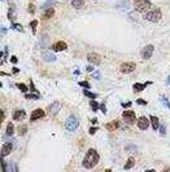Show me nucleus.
<instances>
[{
    "label": "nucleus",
    "mask_w": 170,
    "mask_h": 172,
    "mask_svg": "<svg viewBox=\"0 0 170 172\" xmlns=\"http://www.w3.org/2000/svg\"><path fill=\"white\" fill-rule=\"evenodd\" d=\"M134 166H135V159H134V158H129L127 162H126V164L123 166V168H125V169H130V168H133Z\"/></svg>",
    "instance_id": "obj_21"
},
{
    "label": "nucleus",
    "mask_w": 170,
    "mask_h": 172,
    "mask_svg": "<svg viewBox=\"0 0 170 172\" xmlns=\"http://www.w3.org/2000/svg\"><path fill=\"white\" fill-rule=\"evenodd\" d=\"M90 106H91L92 111H97V109L100 107V105L97 104V102L95 101V100H91V101H90Z\"/></svg>",
    "instance_id": "obj_27"
},
{
    "label": "nucleus",
    "mask_w": 170,
    "mask_h": 172,
    "mask_svg": "<svg viewBox=\"0 0 170 172\" xmlns=\"http://www.w3.org/2000/svg\"><path fill=\"white\" fill-rule=\"evenodd\" d=\"M134 7L138 12L143 13V12L148 11L149 8L152 7V3L149 0H134Z\"/></svg>",
    "instance_id": "obj_3"
},
{
    "label": "nucleus",
    "mask_w": 170,
    "mask_h": 172,
    "mask_svg": "<svg viewBox=\"0 0 170 172\" xmlns=\"http://www.w3.org/2000/svg\"><path fill=\"white\" fill-rule=\"evenodd\" d=\"M164 171H165V172H167V171H170V167H166V168H165V169H164Z\"/></svg>",
    "instance_id": "obj_50"
},
{
    "label": "nucleus",
    "mask_w": 170,
    "mask_h": 172,
    "mask_svg": "<svg viewBox=\"0 0 170 172\" xmlns=\"http://www.w3.org/2000/svg\"><path fill=\"white\" fill-rule=\"evenodd\" d=\"M96 131H97L96 127H92V128H90L88 132H90V135H95V132H96Z\"/></svg>",
    "instance_id": "obj_38"
},
{
    "label": "nucleus",
    "mask_w": 170,
    "mask_h": 172,
    "mask_svg": "<svg viewBox=\"0 0 170 172\" xmlns=\"http://www.w3.org/2000/svg\"><path fill=\"white\" fill-rule=\"evenodd\" d=\"M25 97H26L27 100H38L39 98V93H37V92H35V93H26Z\"/></svg>",
    "instance_id": "obj_26"
},
{
    "label": "nucleus",
    "mask_w": 170,
    "mask_h": 172,
    "mask_svg": "<svg viewBox=\"0 0 170 172\" xmlns=\"http://www.w3.org/2000/svg\"><path fill=\"white\" fill-rule=\"evenodd\" d=\"M66 48H68V44H66L65 42H57L52 45V49L55 51V52H63Z\"/></svg>",
    "instance_id": "obj_12"
},
{
    "label": "nucleus",
    "mask_w": 170,
    "mask_h": 172,
    "mask_svg": "<svg viewBox=\"0 0 170 172\" xmlns=\"http://www.w3.org/2000/svg\"><path fill=\"white\" fill-rule=\"evenodd\" d=\"M60 107H61V105H60V102H57V101H55V102H52V104L48 106V109H47V111H48V114L51 115V117H55L56 114L58 113V110H60Z\"/></svg>",
    "instance_id": "obj_8"
},
{
    "label": "nucleus",
    "mask_w": 170,
    "mask_h": 172,
    "mask_svg": "<svg viewBox=\"0 0 170 172\" xmlns=\"http://www.w3.org/2000/svg\"><path fill=\"white\" fill-rule=\"evenodd\" d=\"M87 60H88V62L92 63V65H99V63L101 62V57H100V55H97V53H88V55H87Z\"/></svg>",
    "instance_id": "obj_9"
},
{
    "label": "nucleus",
    "mask_w": 170,
    "mask_h": 172,
    "mask_svg": "<svg viewBox=\"0 0 170 172\" xmlns=\"http://www.w3.org/2000/svg\"><path fill=\"white\" fill-rule=\"evenodd\" d=\"M14 133V125L13 123H8L7 124V128H5V135L7 136H12Z\"/></svg>",
    "instance_id": "obj_20"
},
{
    "label": "nucleus",
    "mask_w": 170,
    "mask_h": 172,
    "mask_svg": "<svg viewBox=\"0 0 170 172\" xmlns=\"http://www.w3.org/2000/svg\"><path fill=\"white\" fill-rule=\"evenodd\" d=\"M136 102H138L139 105H147V101H144V100H141V98H139Z\"/></svg>",
    "instance_id": "obj_40"
},
{
    "label": "nucleus",
    "mask_w": 170,
    "mask_h": 172,
    "mask_svg": "<svg viewBox=\"0 0 170 172\" xmlns=\"http://www.w3.org/2000/svg\"><path fill=\"white\" fill-rule=\"evenodd\" d=\"M86 71L91 73V71H94V67H92V66H87V67H86Z\"/></svg>",
    "instance_id": "obj_43"
},
{
    "label": "nucleus",
    "mask_w": 170,
    "mask_h": 172,
    "mask_svg": "<svg viewBox=\"0 0 170 172\" xmlns=\"http://www.w3.org/2000/svg\"><path fill=\"white\" fill-rule=\"evenodd\" d=\"M29 12H30L31 14H34V13H35V5H34L33 3H30V4H29Z\"/></svg>",
    "instance_id": "obj_34"
},
{
    "label": "nucleus",
    "mask_w": 170,
    "mask_h": 172,
    "mask_svg": "<svg viewBox=\"0 0 170 172\" xmlns=\"http://www.w3.org/2000/svg\"><path fill=\"white\" fill-rule=\"evenodd\" d=\"M149 84H151V82H147V83H144V84L135 83L133 86V88H134V91H135V92H141V91H144V88H146L147 86H149Z\"/></svg>",
    "instance_id": "obj_17"
},
{
    "label": "nucleus",
    "mask_w": 170,
    "mask_h": 172,
    "mask_svg": "<svg viewBox=\"0 0 170 172\" xmlns=\"http://www.w3.org/2000/svg\"><path fill=\"white\" fill-rule=\"evenodd\" d=\"M37 26H38V21H31L30 22V27H31V30H33V34L37 32Z\"/></svg>",
    "instance_id": "obj_29"
},
{
    "label": "nucleus",
    "mask_w": 170,
    "mask_h": 172,
    "mask_svg": "<svg viewBox=\"0 0 170 172\" xmlns=\"http://www.w3.org/2000/svg\"><path fill=\"white\" fill-rule=\"evenodd\" d=\"M43 60H44L46 62H53V61L56 60V56L53 55L52 52H44L43 53Z\"/></svg>",
    "instance_id": "obj_16"
},
{
    "label": "nucleus",
    "mask_w": 170,
    "mask_h": 172,
    "mask_svg": "<svg viewBox=\"0 0 170 172\" xmlns=\"http://www.w3.org/2000/svg\"><path fill=\"white\" fill-rule=\"evenodd\" d=\"M120 125H121L120 120H113V122L108 123V124L105 125V127H107V130H108V131H110V132H113V131H117L118 128H120Z\"/></svg>",
    "instance_id": "obj_14"
},
{
    "label": "nucleus",
    "mask_w": 170,
    "mask_h": 172,
    "mask_svg": "<svg viewBox=\"0 0 170 172\" xmlns=\"http://www.w3.org/2000/svg\"><path fill=\"white\" fill-rule=\"evenodd\" d=\"M30 88H31L33 92H37V89H35V87H34V84H33V82H30Z\"/></svg>",
    "instance_id": "obj_42"
},
{
    "label": "nucleus",
    "mask_w": 170,
    "mask_h": 172,
    "mask_svg": "<svg viewBox=\"0 0 170 172\" xmlns=\"http://www.w3.org/2000/svg\"><path fill=\"white\" fill-rule=\"evenodd\" d=\"M130 105H131V102H127V104H123V106L127 107V106H130Z\"/></svg>",
    "instance_id": "obj_48"
},
{
    "label": "nucleus",
    "mask_w": 170,
    "mask_h": 172,
    "mask_svg": "<svg viewBox=\"0 0 170 172\" xmlns=\"http://www.w3.org/2000/svg\"><path fill=\"white\" fill-rule=\"evenodd\" d=\"M149 120H151V123H152V128H153V130H158V128H160L158 118L154 117V115H152V117L149 118Z\"/></svg>",
    "instance_id": "obj_18"
},
{
    "label": "nucleus",
    "mask_w": 170,
    "mask_h": 172,
    "mask_svg": "<svg viewBox=\"0 0 170 172\" xmlns=\"http://www.w3.org/2000/svg\"><path fill=\"white\" fill-rule=\"evenodd\" d=\"M55 3H56V1H53V0H50V1H47V3L43 4L42 8H43V9H48V7H51L52 4H55Z\"/></svg>",
    "instance_id": "obj_31"
},
{
    "label": "nucleus",
    "mask_w": 170,
    "mask_h": 172,
    "mask_svg": "<svg viewBox=\"0 0 170 172\" xmlns=\"http://www.w3.org/2000/svg\"><path fill=\"white\" fill-rule=\"evenodd\" d=\"M91 122H92V123H94V124H95V123L97 122V119H96V118H94V119H91Z\"/></svg>",
    "instance_id": "obj_49"
},
{
    "label": "nucleus",
    "mask_w": 170,
    "mask_h": 172,
    "mask_svg": "<svg viewBox=\"0 0 170 172\" xmlns=\"http://www.w3.org/2000/svg\"><path fill=\"white\" fill-rule=\"evenodd\" d=\"M160 130H161V131H160V132H161V135H165V133H166V132H165V127H164V125H162Z\"/></svg>",
    "instance_id": "obj_46"
},
{
    "label": "nucleus",
    "mask_w": 170,
    "mask_h": 172,
    "mask_svg": "<svg viewBox=\"0 0 170 172\" xmlns=\"http://www.w3.org/2000/svg\"><path fill=\"white\" fill-rule=\"evenodd\" d=\"M135 67H136V65L134 62H123V63H121L120 70H121V73H123V74H130L135 70Z\"/></svg>",
    "instance_id": "obj_6"
},
{
    "label": "nucleus",
    "mask_w": 170,
    "mask_h": 172,
    "mask_svg": "<svg viewBox=\"0 0 170 172\" xmlns=\"http://www.w3.org/2000/svg\"><path fill=\"white\" fill-rule=\"evenodd\" d=\"M53 14H55V11H53L52 8H50V9H47V11L43 13V20H48V18H51V17H53Z\"/></svg>",
    "instance_id": "obj_22"
},
{
    "label": "nucleus",
    "mask_w": 170,
    "mask_h": 172,
    "mask_svg": "<svg viewBox=\"0 0 170 172\" xmlns=\"http://www.w3.org/2000/svg\"><path fill=\"white\" fill-rule=\"evenodd\" d=\"M122 118L127 124H134L135 122H138V120H136V115L133 110H126V111H123Z\"/></svg>",
    "instance_id": "obj_5"
},
{
    "label": "nucleus",
    "mask_w": 170,
    "mask_h": 172,
    "mask_svg": "<svg viewBox=\"0 0 170 172\" xmlns=\"http://www.w3.org/2000/svg\"><path fill=\"white\" fill-rule=\"evenodd\" d=\"M17 131H18V135L20 136H24L25 133H26V131H27V125H25V124L20 125V127L17 128Z\"/></svg>",
    "instance_id": "obj_25"
},
{
    "label": "nucleus",
    "mask_w": 170,
    "mask_h": 172,
    "mask_svg": "<svg viewBox=\"0 0 170 172\" xmlns=\"http://www.w3.org/2000/svg\"><path fill=\"white\" fill-rule=\"evenodd\" d=\"M84 5V0H71V7L75 9H81Z\"/></svg>",
    "instance_id": "obj_19"
},
{
    "label": "nucleus",
    "mask_w": 170,
    "mask_h": 172,
    "mask_svg": "<svg viewBox=\"0 0 170 172\" xmlns=\"http://www.w3.org/2000/svg\"><path fill=\"white\" fill-rule=\"evenodd\" d=\"M18 69H17V67H13V70H12V73H13V74H17V73H18Z\"/></svg>",
    "instance_id": "obj_47"
},
{
    "label": "nucleus",
    "mask_w": 170,
    "mask_h": 172,
    "mask_svg": "<svg viewBox=\"0 0 170 172\" xmlns=\"http://www.w3.org/2000/svg\"><path fill=\"white\" fill-rule=\"evenodd\" d=\"M99 159H100L99 153H97L95 149H90V150L87 151L86 156L83 158V163H82V164H83L84 168L91 169V168H94L97 163H99Z\"/></svg>",
    "instance_id": "obj_1"
},
{
    "label": "nucleus",
    "mask_w": 170,
    "mask_h": 172,
    "mask_svg": "<svg viewBox=\"0 0 170 172\" xmlns=\"http://www.w3.org/2000/svg\"><path fill=\"white\" fill-rule=\"evenodd\" d=\"M17 169H18V168H17V167L14 166L13 163H11V164H9V166H7V167H5V169H4V171H9V172H17Z\"/></svg>",
    "instance_id": "obj_28"
},
{
    "label": "nucleus",
    "mask_w": 170,
    "mask_h": 172,
    "mask_svg": "<svg viewBox=\"0 0 170 172\" xmlns=\"http://www.w3.org/2000/svg\"><path fill=\"white\" fill-rule=\"evenodd\" d=\"M78 125H79V120L77 119L75 115H70L65 122V128L68 131H70V132H74L78 128Z\"/></svg>",
    "instance_id": "obj_4"
},
{
    "label": "nucleus",
    "mask_w": 170,
    "mask_h": 172,
    "mask_svg": "<svg viewBox=\"0 0 170 172\" xmlns=\"http://www.w3.org/2000/svg\"><path fill=\"white\" fill-rule=\"evenodd\" d=\"M17 88H20L24 93H26V92H27V86H26V84H24V83H18V84H17Z\"/></svg>",
    "instance_id": "obj_30"
},
{
    "label": "nucleus",
    "mask_w": 170,
    "mask_h": 172,
    "mask_svg": "<svg viewBox=\"0 0 170 172\" xmlns=\"http://www.w3.org/2000/svg\"><path fill=\"white\" fill-rule=\"evenodd\" d=\"M130 149H133V150H136V148H135V146H134V145H133V146H130V145H129L127 148H126V150H130Z\"/></svg>",
    "instance_id": "obj_45"
},
{
    "label": "nucleus",
    "mask_w": 170,
    "mask_h": 172,
    "mask_svg": "<svg viewBox=\"0 0 170 172\" xmlns=\"http://www.w3.org/2000/svg\"><path fill=\"white\" fill-rule=\"evenodd\" d=\"M17 61H18V58H17L16 56H12L11 57V62L12 63H17Z\"/></svg>",
    "instance_id": "obj_39"
},
{
    "label": "nucleus",
    "mask_w": 170,
    "mask_h": 172,
    "mask_svg": "<svg viewBox=\"0 0 170 172\" xmlns=\"http://www.w3.org/2000/svg\"><path fill=\"white\" fill-rule=\"evenodd\" d=\"M11 151H12V144L11 142L4 144L3 148H1V156H5L8 154H11Z\"/></svg>",
    "instance_id": "obj_15"
},
{
    "label": "nucleus",
    "mask_w": 170,
    "mask_h": 172,
    "mask_svg": "<svg viewBox=\"0 0 170 172\" xmlns=\"http://www.w3.org/2000/svg\"><path fill=\"white\" fill-rule=\"evenodd\" d=\"M79 86L83 87V88H88V89H90V87H91L88 82H79Z\"/></svg>",
    "instance_id": "obj_33"
},
{
    "label": "nucleus",
    "mask_w": 170,
    "mask_h": 172,
    "mask_svg": "<svg viewBox=\"0 0 170 172\" xmlns=\"http://www.w3.org/2000/svg\"><path fill=\"white\" fill-rule=\"evenodd\" d=\"M129 4H130L129 0H120V1L116 4V7H117V8H127Z\"/></svg>",
    "instance_id": "obj_23"
},
{
    "label": "nucleus",
    "mask_w": 170,
    "mask_h": 172,
    "mask_svg": "<svg viewBox=\"0 0 170 172\" xmlns=\"http://www.w3.org/2000/svg\"><path fill=\"white\" fill-rule=\"evenodd\" d=\"M25 117H26V113H25V110H22V109L14 110V113H13V120H22Z\"/></svg>",
    "instance_id": "obj_13"
},
{
    "label": "nucleus",
    "mask_w": 170,
    "mask_h": 172,
    "mask_svg": "<svg viewBox=\"0 0 170 172\" xmlns=\"http://www.w3.org/2000/svg\"><path fill=\"white\" fill-rule=\"evenodd\" d=\"M3 120H5V113H4V110H1V122Z\"/></svg>",
    "instance_id": "obj_44"
},
{
    "label": "nucleus",
    "mask_w": 170,
    "mask_h": 172,
    "mask_svg": "<svg viewBox=\"0 0 170 172\" xmlns=\"http://www.w3.org/2000/svg\"><path fill=\"white\" fill-rule=\"evenodd\" d=\"M149 122H151V120H148V118H146V117H140V118L138 119V127L140 128L141 131L147 130V128L149 127Z\"/></svg>",
    "instance_id": "obj_11"
},
{
    "label": "nucleus",
    "mask_w": 170,
    "mask_h": 172,
    "mask_svg": "<svg viewBox=\"0 0 170 172\" xmlns=\"http://www.w3.org/2000/svg\"><path fill=\"white\" fill-rule=\"evenodd\" d=\"M12 27H13L14 30H18V31H24V29H22V26L20 24H12Z\"/></svg>",
    "instance_id": "obj_32"
},
{
    "label": "nucleus",
    "mask_w": 170,
    "mask_h": 172,
    "mask_svg": "<svg viewBox=\"0 0 170 172\" xmlns=\"http://www.w3.org/2000/svg\"><path fill=\"white\" fill-rule=\"evenodd\" d=\"M44 115H46L44 110L37 109V110H34V111L31 113V115H30V120H31V122H35V120H38V119H42Z\"/></svg>",
    "instance_id": "obj_10"
},
{
    "label": "nucleus",
    "mask_w": 170,
    "mask_h": 172,
    "mask_svg": "<svg viewBox=\"0 0 170 172\" xmlns=\"http://www.w3.org/2000/svg\"><path fill=\"white\" fill-rule=\"evenodd\" d=\"M100 107H101V111L104 113V114H107V109H105V105L101 104V105H100Z\"/></svg>",
    "instance_id": "obj_41"
},
{
    "label": "nucleus",
    "mask_w": 170,
    "mask_h": 172,
    "mask_svg": "<svg viewBox=\"0 0 170 172\" xmlns=\"http://www.w3.org/2000/svg\"><path fill=\"white\" fill-rule=\"evenodd\" d=\"M161 17H162V13L160 8H153L152 11H149L146 14V20L149 22H158L161 20Z\"/></svg>",
    "instance_id": "obj_2"
},
{
    "label": "nucleus",
    "mask_w": 170,
    "mask_h": 172,
    "mask_svg": "<svg viewBox=\"0 0 170 172\" xmlns=\"http://www.w3.org/2000/svg\"><path fill=\"white\" fill-rule=\"evenodd\" d=\"M167 84H169V86H170V75L167 76Z\"/></svg>",
    "instance_id": "obj_51"
},
{
    "label": "nucleus",
    "mask_w": 170,
    "mask_h": 172,
    "mask_svg": "<svg viewBox=\"0 0 170 172\" xmlns=\"http://www.w3.org/2000/svg\"><path fill=\"white\" fill-rule=\"evenodd\" d=\"M46 45H47V38H46V36H43L42 42L39 43V47H46Z\"/></svg>",
    "instance_id": "obj_35"
},
{
    "label": "nucleus",
    "mask_w": 170,
    "mask_h": 172,
    "mask_svg": "<svg viewBox=\"0 0 170 172\" xmlns=\"http://www.w3.org/2000/svg\"><path fill=\"white\" fill-rule=\"evenodd\" d=\"M83 94H84V96H87V97H90L91 100H95V98L97 97V94H96V93H92V92H90L88 88L83 89Z\"/></svg>",
    "instance_id": "obj_24"
},
{
    "label": "nucleus",
    "mask_w": 170,
    "mask_h": 172,
    "mask_svg": "<svg viewBox=\"0 0 170 172\" xmlns=\"http://www.w3.org/2000/svg\"><path fill=\"white\" fill-rule=\"evenodd\" d=\"M161 101L164 102V105H165V106H167V107H169V110H170V104H169V101H167V98H166V97H162V98H161Z\"/></svg>",
    "instance_id": "obj_36"
},
{
    "label": "nucleus",
    "mask_w": 170,
    "mask_h": 172,
    "mask_svg": "<svg viewBox=\"0 0 170 172\" xmlns=\"http://www.w3.org/2000/svg\"><path fill=\"white\" fill-rule=\"evenodd\" d=\"M153 51H154V47L152 44L146 45V47L141 49V57H143L144 60H148V58H151L152 55H153Z\"/></svg>",
    "instance_id": "obj_7"
},
{
    "label": "nucleus",
    "mask_w": 170,
    "mask_h": 172,
    "mask_svg": "<svg viewBox=\"0 0 170 172\" xmlns=\"http://www.w3.org/2000/svg\"><path fill=\"white\" fill-rule=\"evenodd\" d=\"M92 75H94V78H95V79H100V78H101V74H100L99 71H95V73L92 74Z\"/></svg>",
    "instance_id": "obj_37"
}]
</instances>
